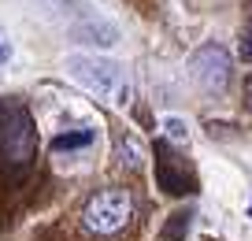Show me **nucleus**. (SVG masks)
Segmentation results:
<instances>
[{
  "instance_id": "obj_1",
  "label": "nucleus",
  "mask_w": 252,
  "mask_h": 241,
  "mask_svg": "<svg viewBox=\"0 0 252 241\" xmlns=\"http://www.w3.org/2000/svg\"><path fill=\"white\" fill-rule=\"evenodd\" d=\"M67 70L78 86H86L104 104H130V78L115 60L100 56H67Z\"/></svg>"
},
{
  "instance_id": "obj_2",
  "label": "nucleus",
  "mask_w": 252,
  "mask_h": 241,
  "mask_svg": "<svg viewBox=\"0 0 252 241\" xmlns=\"http://www.w3.org/2000/svg\"><path fill=\"white\" fill-rule=\"evenodd\" d=\"M130 219H134V197H130V189L119 186L96 189L82 208V223L93 234H119Z\"/></svg>"
},
{
  "instance_id": "obj_3",
  "label": "nucleus",
  "mask_w": 252,
  "mask_h": 241,
  "mask_svg": "<svg viewBox=\"0 0 252 241\" xmlns=\"http://www.w3.org/2000/svg\"><path fill=\"white\" fill-rule=\"evenodd\" d=\"M37 148V130H33L26 108L11 104L0 111V160L8 164H26Z\"/></svg>"
},
{
  "instance_id": "obj_4",
  "label": "nucleus",
  "mask_w": 252,
  "mask_h": 241,
  "mask_svg": "<svg viewBox=\"0 0 252 241\" xmlns=\"http://www.w3.org/2000/svg\"><path fill=\"white\" fill-rule=\"evenodd\" d=\"M193 78H197L204 89H222L230 82V56H226V48H219V45H204L197 56H193Z\"/></svg>"
},
{
  "instance_id": "obj_5",
  "label": "nucleus",
  "mask_w": 252,
  "mask_h": 241,
  "mask_svg": "<svg viewBox=\"0 0 252 241\" xmlns=\"http://www.w3.org/2000/svg\"><path fill=\"white\" fill-rule=\"evenodd\" d=\"M156 182H159V189L171 193V197L186 193V171L174 164V156L167 152V145H156Z\"/></svg>"
},
{
  "instance_id": "obj_6",
  "label": "nucleus",
  "mask_w": 252,
  "mask_h": 241,
  "mask_svg": "<svg viewBox=\"0 0 252 241\" xmlns=\"http://www.w3.org/2000/svg\"><path fill=\"white\" fill-rule=\"evenodd\" d=\"M119 164L130 167V171H137V167L145 164V148L137 145L134 138H123V141H119Z\"/></svg>"
},
{
  "instance_id": "obj_7",
  "label": "nucleus",
  "mask_w": 252,
  "mask_h": 241,
  "mask_svg": "<svg viewBox=\"0 0 252 241\" xmlns=\"http://www.w3.org/2000/svg\"><path fill=\"white\" fill-rule=\"evenodd\" d=\"M93 141V130H71V134H60V138L52 141V148H82V145H89Z\"/></svg>"
},
{
  "instance_id": "obj_8",
  "label": "nucleus",
  "mask_w": 252,
  "mask_h": 241,
  "mask_svg": "<svg viewBox=\"0 0 252 241\" xmlns=\"http://www.w3.org/2000/svg\"><path fill=\"white\" fill-rule=\"evenodd\" d=\"M186 230H189V215H186V211H178V215H171V223L163 226V238L167 241H182V238H186Z\"/></svg>"
},
{
  "instance_id": "obj_9",
  "label": "nucleus",
  "mask_w": 252,
  "mask_h": 241,
  "mask_svg": "<svg viewBox=\"0 0 252 241\" xmlns=\"http://www.w3.org/2000/svg\"><path fill=\"white\" fill-rule=\"evenodd\" d=\"M163 130H167V138H171V141H186V138H189V130H186V123H182V119H167Z\"/></svg>"
},
{
  "instance_id": "obj_10",
  "label": "nucleus",
  "mask_w": 252,
  "mask_h": 241,
  "mask_svg": "<svg viewBox=\"0 0 252 241\" xmlns=\"http://www.w3.org/2000/svg\"><path fill=\"white\" fill-rule=\"evenodd\" d=\"M241 60H249V63H252V30L241 37Z\"/></svg>"
},
{
  "instance_id": "obj_11",
  "label": "nucleus",
  "mask_w": 252,
  "mask_h": 241,
  "mask_svg": "<svg viewBox=\"0 0 252 241\" xmlns=\"http://www.w3.org/2000/svg\"><path fill=\"white\" fill-rule=\"evenodd\" d=\"M8 60H11V41L0 37V63H8Z\"/></svg>"
},
{
  "instance_id": "obj_12",
  "label": "nucleus",
  "mask_w": 252,
  "mask_h": 241,
  "mask_svg": "<svg viewBox=\"0 0 252 241\" xmlns=\"http://www.w3.org/2000/svg\"><path fill=\"white\" fill-rule=\"evenodd\" d=\"M245 108H249V111H252V74H249V78H245Z\"/></svg>"
},
{
  "instance_id": "obj_13",
  "label": "nucleus",
  "mask_w": 252,
  "mask_h": 241,
  "mask_svg": "<svg viewBox=\"0 0 252 241\" xmlns=\"http://www.w3.org/2000/svg\"><path fill=\"white\" fill-rule=\"evenodd\" d=\"M249 15H252V4H249Z\"/></svg>"
}]
</instances>
